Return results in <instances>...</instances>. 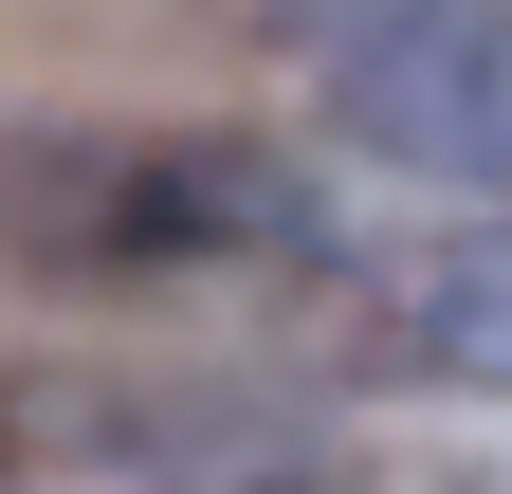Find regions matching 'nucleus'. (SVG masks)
Listing matches in <instances>:
<instances>
[{"label":"nucleus","instance_id":"obj_1","mask_svg":"<svg viewBox=\"0 0 512 494\" xmlns=\"http://www.w3.org/2000/svg\"><path fill=\"white\" fill-rule=\"evenodd\" d=\"M311 238H330V202L238 129H0V275L183 293V275L311 257Z\"/></svg>","mask_w":512,"mask_h":494},{"label":"nucleus","instance_id":"obj_3","mask_svg":"<svg viewBox=\"0 0 512 494\" xmlns=\"http://www.w3.org/2000/svg\"><path fill=\"white\" fill-rule=\"evenodd\" d=\"M384 330H403V366H439V385H512V202H476L458 238H421V257L384 275Z\"/></svg>","mask_w":512,"mask_h":494},{"label":"nucleus","instance_id":"obj_2","mask_svg":"<svg viewBox=\"0 0 512 494\" xmlns=\"http://www.w3.org/2000/svg\"><path fill=\"white\" fill-rule=\"evenodd\" d=\"M311 92H330V129L366 165L512 202V0H330Z\"/></svg>","mask_w":512,"mask_h":494}]
</instances>
